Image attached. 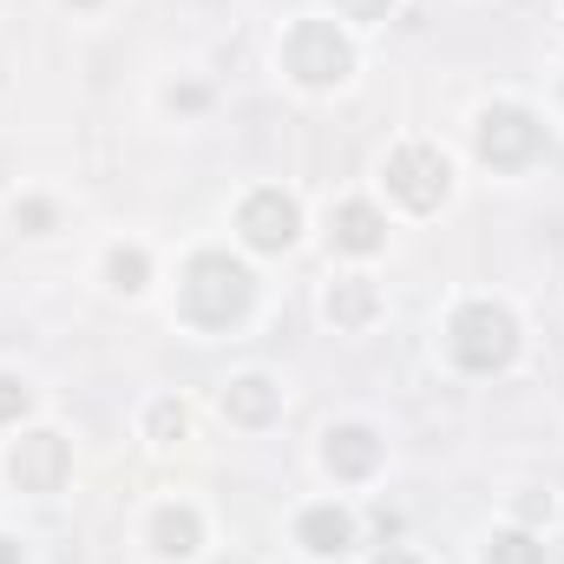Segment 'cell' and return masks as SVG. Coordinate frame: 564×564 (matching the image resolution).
<instances>
[{
	"instance_id": "1",
	"label": "cell",
	"mask_w": 564,
	"mask_h": 564,
	"mask_svg": "<svg viewBox=\"0 0 564 564\" xmlns=\"http://www.w3.org/2000/svg\"><path fill=\"white\" fill-rule=\"evenodd\" d=\"M177 302H184V322H197V328H230V322L250 315V302H257V276H250L237 257L204 250V257L184 263Z\"/></svg>"
},
{
	"instance_id": "2",
	"label": "cell",
	"mask_w": 564,
	"mask_h": 564,
	"mask_svg": "<svg viewBox=\"0 0 564 564\" xmlns=\"http://www.w3.org/2000/svg\"><path fill=\"white\" fill-rule=\"evenodd\" d=\"M446 348L466 375H499L512 355H519V328L499 302H466L453 322H446Z\"/></svg>"
},
{
	"instance_id": "3",
	"label": "cell",
	"mask_w": 564,
	"mask_h": 564,
	"mask_svg": "<svg viewBox=\"0 0 564 564\" xmlns=\"http://www.w3.org/2000/svg\"><path fill=\"white\" fill-rule=\"evenodd\" d=\"M282 66H289L302 86L328 93V86H341V79L355 73V53H348V40H341L335 20H295L289 40H282Z\"/></svg>"
},
{
	"instance_id": "4",
	"label": "cell",
	"mask_w": 564,
	"mask_h": 564,
	"mask_svg": "<svg viewBox=\"0 0 564 564\" xmlns=\"http://www.w3.org/2000/svg\"><path fill=\"white\" fill-rule=\"evenodd\" d=\"M539 151H545L539 112H525V106H486L479 112V158L492 171H525Z\"/></svg>"
},
{
	"instance_id": "5",
	"label": "cell",
	"mask_w": 564,
	"mask_h": 564,
	"mask_svg": "<svg viewBox=\"0 0 564 564\" xmlns=\"http://www.w3.org/2000/svg\"><path fill=\"white\" fill-rule=\"evenodd\" d=\"M381 177H388V191L408 204V210H433L440 197H446V184H453V171H446V151H433V144H401L388 164H381Z\"/></svg>"
},
{
	"instance_id": "6",
	"label": "cell",
	"mask_w": 564,
	"mask_h": 564,
	"mask_svg": "<svg viewBox=\"0 0 564 564\" xmlns=\"http://www.w3.org/2000/svg\"><path fill=\"white\" fill-rule=\"evenodd\" d=\"M237 230H243V243H250V250L282 257V250L295 243V230H302V210H295V197H289V191H250V197H243V210H237Z\"/></svg>"
},
{
	"instance_id": "7",
	"label": "cell",
	"mask_w": 564,
	"mask_h": 564,
	"mask_svg": "<svg viewBox=\"0 0 564 564\" xmlns=\"http://www.w3.org/2000/svg\"><path fill=\"white\" fill-rule=\"evenodd\" d=\"M7 473H13V486L20 492H59L66 486V473H73V453H66V440L59 433H26L20 446H13V459H7Z\"/></svg>"
},
{
	"instance_id": "8",
	"label": "cell",
	"mask_w": 564,
	"mask_h": 564,
	"mask_svg": "<svg viewBox=\"0 0 564 564\" xmlns=\"http://www.w3.org/2000/svg\"><path fill=\"white\" fill-rule=\"evenodd\" d=\"M322 459H328V473H335V479H368V473L381 466V433H375V426H361V421L328 426Z\"/></svg>"
},
{
	"instance_id": "9",
	"label": "cell",
	"mask_w": 564,
	"mask_h": 564,
	"mask_svg": "<svg viewBox=\"0 0 564 564\" xmlns=\"http://www.w3.org/2000/svg\"><path fill=\"white\" fill-rule=\"evenodd\" d=\"M295 539H302L315 558H341V552L355 545V519H348L341 506H308V512L295 519Z\"/></svg>"
},
{
	"instance_id": "10",
	"label": "cell",
	"mask_w": 564,
	"mask_h": 564,
	"mask_svg": "<svg viewBox=\"0 0 564 564\" xmlns=\"http://www.w3.org/2000/svg\"><path fill=\"white\" fill-rule=\"evenodd\" d=\"M276 408H282V388L270 381V375H237V381L224 388V414L243 421V426L276 421Z\"/></svg>"
},
{
	"instance_id": "11",
	"label": "cell",
	"mask_w": 564,
	"mask_h": 564,
	"mask_svg": "<svg viewBox=\"0 0 564 564\" xmlns=\"http://www.w3.org/2000/svg\"><path fill=\"white\" fill-rule=\"evenodd\" d=\"M381 237H388V224L375 217V204H341V210H335V243H341V250L368 257V250H381Z\"/></svg>"
},
{
	"instance_id": "12",
	"label": "cell",
	"mask_w": 564,
	"mask_h": 564,
	"mask_svg": "<svg viewBox=\"0 0 564 564\" xmlns=\"http://www.w3.org/2000/svg\"><path fill=\"white\" fill-rule=\"evenodd\" d=\"M197 532H204V525H197L191 506H164V512L151 519V539H158L164 558H191V552H197Z\"/></svg>"
},
{
	"instance_id": "13",
	"label": "cell",
	"mask_w": 564,
	"mask_h": 564,
	"mask_svg": "<svg viewBox=\"0 0 564 564\" xmlns=\"http://www.w3.org/2000/svg\"><path fill=\"white\" fill-rule=\"evenodd\" d=\"M375 308H381V295H375V282L368 276H341L335 289H328V315H335L341 328H361Z\"/></svg>"
},
{
	"instance_id": "14",
	"label": "cell",
	"mask_w": 564,
	"mask_h": 564,
	"mask_svg": "<svg viewBox=\"0 0 564 564\" xmlns=\"http://www.w3.org/2000/svg\"><path fill=\"white\" fill-rule=\"evenodd\" d=\"M486 564H545V545H539L532 532H499V539L486 545Z\"/></svg>"
},
{
	"instance_id": "15",
	"label": "cell",
	"mask_w": 564,
	"mask_h": 564,
	"mask_svg": "<svg viewBox=\"0 0 564 564\" xmlns=\"http://www.w3.org/2000/svg\"><path fill=\"white\" fill-rule=\"evenodd\" d=\"M144 270H151L144 250H112V257H106V276H112V289H126V295L144 289Z\"/></svg>"
},
{
	"instance_id": "16",
	"label": "cell",
	"mask_w": 564,
	"mask_h": 564,
	"mask_svg": "<svg viewBox=\"0 0 564 564\" xmlns=\"http://www.w3.org/2000/svg\"><path fill=\"white\" fill-rule=\"evenodd\" d=\"M26 401H33V394H26V381H20V375H0V426L20 421V414H26Z\"/></svg>"
},
{
	"instance_id": "17",
	"label": "cell",
	"mask_w": 564,
	"mask_h": 564,
	"mask_svg": "<svg viewBox=\"0 0 564 564\" xmlns=\"http://www.w3.org/2000/svg\"><path fill=\"white\" fill-rule=\"evenodd\" d=\"M388 7H394V0H335V13H341V20H361V26L388 20Z\"/></svg>"
},
{
	"instance_id": "18",
	"label": "cell",
	"mask_w": 564,
	"mask_h": 564,
	"mask_svg": "<svg viewBox=\"0 0 564 564\" xmlns=\"http://www.w3.org/2000/svg\"><path fill=\"white\" fill-rule=\"evenodd\" d=\"M151 433H158V440H177V433H184V408H177V401H158V408H151Z\"/></svg>"
},
{
	"instance_id": "19",
	"label": "cell",
	"mask_w": 564,
	"mask_h": 564,
	"mask_svg": "<svg viewBox=\"0 0 564 564\" xmlns=\"http://www.w3.org/2000/svg\"><path fill=\"white\" fill-rule=\"evenodd\" d=\"M20 224H26V230H46V224H53V210H46L40 197H26V204H20Z\"/></svg>"
},
{
	"instance_id": "20",
	"label": "cell",
	"mask_w": 564,
	"mask_h": 564,
	"mask_svg": "<svg viewBox=\"0 0 564 564\" xmlns=\"http://www.w3.org/2000/svg\"><path fill=\"white\" fill-rule=\"evenodd\" d=\"M375 564H421V558H414V552H401V545H388V552H381Z\"/></svg>"
},
{
	"instance_id": "21",
	"label": "cell",
	"mask_w": 564,
	"mask_h": 564,
	"mask_svg": "<svg viewBox=\"0 0 564 564\" xmlns=\"http://www.w3.org/2000/svg\"><path fill=\"white\" fill-rule=\"evenodd\" d=\"M0 564H20V545L13 539H0Z\"/></svg>"
}]
</instances>
